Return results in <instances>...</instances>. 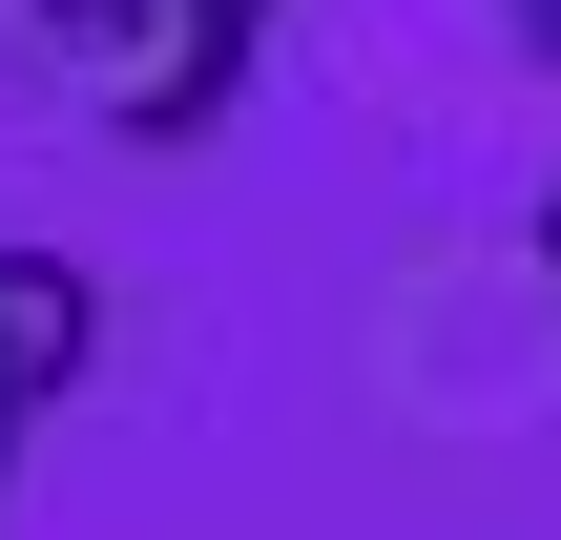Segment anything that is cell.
I'll return each mask as SVG.
<instances>
[{"mask_svg": "<svg viewBox=\"0 0 561 540\" xmlns=\"http://www.w3.org/2000/svg\"><path fill=\"white\" fill-rule=\"evenodd\" d=\"M250 21H271V0H21V42H42L125 146H208L229 83H250Z\"/></svg>", "mask_w": 561, "mask_h": 540, "instance_id": "cell-1", "label": "cell"}, {"mask_svg": "<svg viewBox=\"0 0 561 540\" xmlns=\"http://www.w3.org/2000/svg\"><path fill=\"white\" fill-rule=\"evenodd\" d=\"M83 354H104V291H83L62 250H0V375H21V416H62Z\"/></svg>", "mask_w": 561, "mask_h": 540, "instance_id": "cell-2", "label": "cell"}, {"mask_svg": "<svg viewBox=\"0 0 561 540\" xmlns=\"http://www.w3.org/2000/svg\"><path fill=\"white\" fill-rule=\"evenodd\" d=\"M500 21H520V62H561V0H500Z\"/></svg>", "mask_w": 561, "mask_h": 540, "instance_id": "cell-3", "label": "cell"}, {"mask_svg": "<svg viewBox=\"0 0 561 540\" xmlns=\"http://www.w3.org/2000/svg\"><path fill=\"white\" fill-rule=\"evenodd\" d=\"M21 437H42V416H21V375H0V479H21Z\"/></svg>", "mask_w": 561, "mask_h": 540, "instance_id": "cell-4", "label": "cell"}, {"mask_svg": "<svg viewBox=\"0 0 561 540\" xmlns=\"http://www.w3.org/2000/svg\"><path fill=\"white\" fill-rule=\"evenodd\" d=\"M541 271H561V187H541Z\"/></svg>", "mask_w": 561, "mask_h": 540, "instance_id": "cell-5", "label": "cell"}]
</instances>
